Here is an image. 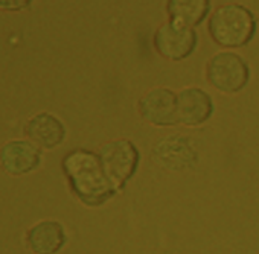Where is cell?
Here are the masks:
<instances>
[{
  "label": "cell",
  "instance_id": "1",
  "mask_svg": "<svg viewBox=\"0 0 259 254\" xmlns=\"http://www.w3.org/2000/svg\"><path fill=\"white\" fill-rule=\"evenodd\" d=\"M63 168L73 192L87 206H101L114 193L116 187L98 156L81 149L70 153L64 159Z\"/></svg>",
  "mask_w": 259,
  "mask_h": 254
},
{
  "label": "cell",
  "instance_id": "2",
  "mask_svg": "<svg viewBox=\"0 0 259 254\" xmlns=\"http://www.w3.org/2000/svg\"><path fill=\"white\" fill-rule=\"evenodd\" d=\"M256 29L253 14L238 5H227L215 11L209 22V31L217 43L227 47H239L248 43Z\"/></svg>",
  "mask_w": 259,
  "mask_h": 254
},
{
  "label": "cell",
  "instance_id": "3",
  "mask_svg": "<svg viewBox=\"0 0 259 254\" xmlns=\"http://www.w3.org/2000/svg\"><path fill=\"white\" fill-rule=\"evenodd\" d=\"M101 163L114 187H122L136 171L139 154L138 149L126 140L108 143L101 151Z\"/></svg>",
  "mask_w": 259,
  "mask_h": 254
},
{
  "label": "cell",
  "instance_id": "4",
  "mask_svg": "<svg viewBox=\"0 0 259 254\" xmlns=\"http://www.w3.org/2000/svg\"><path fill=\"white\" fill-rule=\"evenodd\" d=\"M207 76L218 90L233 93L245 87L248 81V67L235 54H220L212 58Z\"/></svg>",
  "mask_w": 259,
  "mask_h": 254
},
{
  "label": "cell",
  "instance_id": "5",
  "mask_svg": "<svg viewBox=\"0 0 259 254\" xmlns=\"http://www.w3.org/2000/svg\"><path fill=\"white\" fill-rule=\"evenodd\" d=\"M197 44L195 32L191 28H185L171 22L157 31L156 47L159 54L168 60H183L189 57Z\"/></svg>",
  "mask_w": 259,
  "mask_h": 254
},
{
  "label": "cell",
  "instance_id": "6",
  "mask_svg": "<svg viewBox=\"0 0 259 254\" xmlns=\"http://www.w3.org/2000/svg\"><path fill=\"white\" fill-rule=\"evenodd\" d=\"M40 165V151L22 140L7 143L0 149V168L10 175H23Z\"/></svg>",
  "mask_w": 259,
  "mask_h": 254
},
{
  "label": "cell",
  "instance_id": "7",
  "mask_svg": "<svg viewBox=\"0 0 259 254\" xmlns=\"http://www.w3.org/2000/svg\"><path fill=\"white\" fill-rule=\"evenodd\" d=\"M141 113L156 125H172L179 122L177 97L165 88L153 90L141 100Z\"/></svg>",
  "mask_w": 259,
  "mask_h": 254
},
{
  "label": "cell",
  "instance_id": "8",
  "mask_svg": "<svg viewBox=\"0 0 259 254\" xmlns=\"http://www.w3.org/2000/svg\"><path fill=\"white\" fill-rule=\"evenodd\" d=\"M26 134L40 148L52 149L63 142L66 136V130L64 125L55 116L48 113H40L28 122Z\"/></svg>",
  "mask_w": 259,
  "mask_h": 254
},
{
  "label": "cell",
  "instance_id": "9",
  "mask_svg": "<svg viewBox=\"0 0 259 254\" xmlns=\"http://www.w3.org/2000/svg\"><path fill=\"white\" fill-rule=\"evenodd\" d=\"M212 113L210 97L198 88H188L177 97V117L179 122L186 125H200L209 119Z\"/></svg>",
  "mask_w": 259,
  "mask_h": 254
},
{
  "label": "cell",
  "instance_id": "10",
  "mask_svg": "<svg viewBox=\"0 0 259 254\" xmlns=\"http://www.w3.org/2000/svg\"><path fill=\"white\" fill-rule=\"evenodd\" d=\"M64 243V230L55 221H43L28 233V245L35 254H57Z\"/></svg>",
  "mask_w": 259,
  "mask_h": 254
},
{
  "label": "cell",
  "instance_id": "11",
  "mask_svg": "<svg viewBox=\"0 0 259 254\" xmlns=\"http://www.w3.org/2000/svg\"><path fill=\"white\" fill-rule=\"evenodd\" d=\"M209 11V2L206 0H188V2H176L169 4V14L172 23L191 28L198 25Z\"/></svg>",
  "mask_w": 259,
  "mask_h": 254
},
{
  "label": "cell",
  "instance_id": "12",
  "mask_svg": "<svg viewBox=\"0 0 259 254\" xmlns=\"http://www.w3.org/2000/svg\"><path fill=\"white\" fill-rule=\"evenodd\" d=\"M0 7L2 8H16V10H22L25 7H29V2H19V0H16V2H0Z\"/></svg>",
  "mask_w": 259,
  "mask_h": 254
}]
</instances>
